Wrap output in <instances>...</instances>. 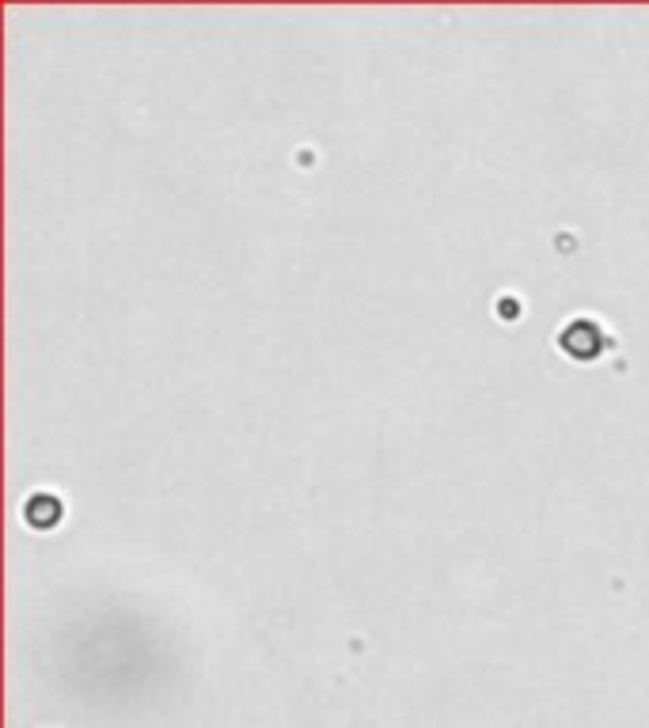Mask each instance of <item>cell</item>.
<instances>
[{"instance_id": "obj_1", "label": "cell", "mask_w": 649, "mask_h": 728, "mask_svg": "<svg viewBox=\"0 0 649 728\" xmlns=\"http://www.w3.org/2000/svg\"><path fill=\"white\" fill-rule=\"evenodd\" d=\"M562 349H566L570 357H581V361H593V357L604 349V334L596 323L574 319L562 327Z\"/></svg>"}, {"instance_id": "obj_2", "label": "cell", "mask_w": 649, "mask_h": 728, "mask_svg": "<svg viewBox=\"0 0 649 728\" xmlns=\"http://www.w3.org/2000/svg\"><path fill=\"white\" fill-rule=\"evenodd\" d=\"M57 517H62V501H57V497L39 493V497H31L28 501V520L34 528H50Z\"/></svg>"}]
</instances>
